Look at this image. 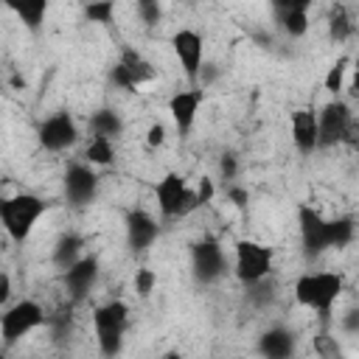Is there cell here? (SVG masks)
I'll use <instances>...</instances> for the list:
<instances>
[{
    "instance_id": "cell-1",
    "label": "cell",
    "mask_w": 359,
    "mask_h": 359,
    "mask_svg": "<svg viewBox=\"0 0 359 359\" xmlns=\"http://www.w3.org/2000/svg\"><path fill=\"white\" fill-rule=\"evenodd\" d=\"M45 210H48V205L36 194H17V196H8L0 202V222L8 233V238L22 244Z\"/></svg>"
},
{
    "instance_id": "cell-2",
    "label": "cell",
    "mask_w": 359,
    "mask_h": 359,
    "mask_svg": "<svg viewBox=\"0 0 359 359\" xmlns=\"http://www.w3.org/2000/svg\"><path fill=\"white\" fill-rule=\"evenodd\" d=\"M126 320H129V309H126V303H121V300L101 303V306L93 311V325H95V339H98L101 356L112 359V356L121 353Z\"/></svg>"
},
{
    "instance_id": "cell-3",
    "label": "cell",
    "mask_w": 359,
    "mask_h": 359,
    "mask_svg": "<svg viewBox=\"0 0 359 359\" xmlns=\"http://www.w3.org/2000/svg\"><path fill=\"white\" fill-rule=\"evenodd\" d=\"M339 292H342V278L337 272H309V275H300L294 283L297 303L306 309H314L320 314L331 311Z\"/></svg>"
},
{
    "instance_id": "cell-4",
    "label": "cell",
    "mask_w": 359,
    "mask_h": 359,
    "mask_svg": "<svg viewBox=\"0 0 359 359\" xmlns=\"http://www.w3.org/2000/svg\"><path fill=\"white\" fill-rule=\"evenodd\" d=\"M154 194H157V205H160L163 216H185V213H191L194 208H199L196 191H191L188 182H185V177L177 174V171H168V174L157 182Z\"/></svg>"
},
{
    "instance_id": "cell-5",
    "label": "cell",
    "mask_w": 359,
    "mask_h": 359,
    "mask_svg": "<svg viewBox=\"0 0 359 359\" xmlns=\"http://www.w3.org/2000/svg\"><path fill=\"white\" fill-rule=\"evenodd\" d=\"M272 264V250L252 241V238H241L236 241V278L244 286H255L266 278Z\"/></svg>"
},
{
    "instance_id": "cell-6",
    "label": "cell",
    "mask_w": 359,
    "mask_h": 359,
    "mask_svg": "<svg viewBox=\"0 0 359 359\" xmlns=\"http://www.w3.org/2000/svg\"><path fill=\"white\" fill-rule=\"evenodd\" d=\"M45 323V311L39 303L34 300H20L14 306H8L0 317V334L6 345H14L17 339H22L25 334H31L34 328H39Z\"/></svg>"
},
{
    "instance_id": "cell-7",
    "label": "cell",
    "mask_w": 359,
    "mask_h": 359,
    "mask_svg": "<svg viewBox=\"0 0 359 359\" xmlns=\"http://www.w3.org/2000/svg\"><path fill=\"white\" fill-rule=\"evenodd\" d=\"M297 222H300V241H303V255L317 258L328 250V219L314 210L311 205L297 208Z\"/></svg>"
},
{
    "instance_id": "cell-8",
    "label": "cell",
    "mask_w": 359,
    "mask_h": 359,
    "mask_svg": "<svg viewBox=\"0 0 359 359\" xmlns=\"http://www.w3.org/2000/svg\"><path fill=\"white\" fill-rule=\"evenodd\" d=\"M191 266H194V278L199 283H213L224 275L227 269V258L219 247V241L213 238H202L191 247Z\"/></svg>"
},
{
    "instance_id": "cell-9",
    "label": "cell",
    "mask_w": 359,
    "mask_h": 359,
    "mask_svg": "<svg viewBox=\"0 0 359 359\" xmlns=\"http://www.w3.org/2000/svg\"><path fill=\"white\" fill-rule=\"evenodd\" d=\"M351 107L342 98L328 101L320 112H317V123H320V146H334L345 140V132L351 126Z\"/></svg>"
},
{
    "instance_id": "cell-10",
    "label": "cell",
    "mask_w": 359,
    "mask_h": 359,
    "mask_svg": "<svg viewBox=\"0 0 359 359\" xmlns=\"http://www.w3.org/2000/svg\"><path fill=\"white\" fill-rule=\"evenodd\" d=\"M39 146L48 151H65L79 140V126L67 112H56L42 121L39 126Z\"/></svg>"
},
{
    "instance_id": "cell-11",
    "label": "cell",
    "mask_w": 359,
    "mask_h": 359,
    "mask_svg": "<svg viewBox=\"0 0 359 359\" xmlns=\"http://www.w3.org/2000/svg\"><path fill=\"white\" fill-rule=\"evenodd\" d=\"M171 48L182 65V73L191 84L199 81V73H202V36L194 31V28H180L174 36H171Z\"/></svg>"
},
{
    "instance_id": "cell-12",
    "label": "cell",
    "mask_w": 359,
    "mask_h": 359,
    "mask_svg": "<svg viewBox=\"0 0 359 359\" xmlns=\"http://www.w3.org/2000/svg\"><path fill=\"white\" fill-rule=\"evenodd\" d=\"M98 194V177L90 165L84 163H73L67 171H65V196L70 205L76 208H84L95 199Z\"/></svg>"
},
{
    "instance_id": "cell-13",
    "label": "cell",
    "mask_w": 359,
    "mask_h": 359,
    "mask_svg": "<svg viewBox=\"0 0 359 359\" xmlns=\"http://www.w3.org/2000/svg\"><path fill=\"white\" fill-rule=\"evenodd\" d=\"M292 143L300 154H311L314 149H320V123H317V112L311 109H297L292 112Z\"/></svg>"
},
{
    "instance_id": "cell-14",
    "label": "cell",
    "mask_w": 359,
    "mask_h": 359,
    "mask_svg": "<svg viewBox=\"0 0 359 359\" xmlns=\"http://www.w3.org/2000/svg\"><path fill=\"white\" fill-rule=\"evenodd\" d=\"M62 278H65V286H67L70 297H73V300H81V297L95 286V278H98V258H95V255L79 258Z\"/></svg>"
},
{
    "instance_id": "cell-15",
    "label": "cell",
    "mask_w": 359,
    "mask_h": 359,
    "mask_svg": "<svg viewBox=\"0 0 359 359\" xmlns=\"http://www.w3.org/2000/svg\"><path fill=\"white\" fill-rule=\"evenodd\" d=\"M275 20L289 36H303L309 31V3L306 0H275Z\"/></svg>"
},
{
    "instance_id": "cell-16",
    "label": "cell",
    "mask_w": 359,
    "mask_h": 359,
    "mask_svg": "<svg viewBox=\"0 0 359 359\" xmlns=\"http://www.w3.org/2000/svg\"><path fill=\"white\" fill-rule=\"evenodd\" d=\"M199 104H202V90H182L177 95H171L168 101V112L174 118V126L177 132L185 137L196 121V112H199Z\"/></svg>"
},
{
    "instance_id": "cell-17",
    "label": "cell",
    "mask_w": 359,
    "mask_h": 359,
    "mask_svg": "<svg viewBox=\"0 0 359 359\" xmlns=\"http://www.w3.org/2000/svg\"><path fill=\"white\" fill-rule=\"evenodd\" d=\"M157 236H160V227L146 210H129L126 213V241L135 252L151 247Z\"/></svg>"
},
{
    "instance_id": "cell-18",
    "label": "cell",
    "mask_w": 359,
    "mask_h": 359,
    "mask_svg": "<svg viewBox=\"0 0 359 359\" xmlns=\"http://www.w3.org/2000/svg\"><path fill=\"white\" fill-rule=\"evenodd\" d=\"M294 351H297V342L289 328L275 325L258 337V353L264 359H294Z\"/></svg>"
},
{
    "instance_id": "cell-19",
    "label": "cell",
    "mask_w": 359,
    "mask_h": 359,
    "mask_svg": "<svg viewBox=\"0 0 359 359\" xmlns=\"http://www.w3.org/2000/svg\"><path fill=\"white\" fill-rule=\"evenodd\" d=\"M90 129H93V137H109L112 140V137H118L123 132V121H121V115L115 109L101 107V109H95L90 115Z\"/></svg>"
},
{
    "instance_id": "cell-20",
    "label": "cell",
    "mask_w": 359,
    "mask_h": 359,
    "mask_svg": "<svg viewBox=\"0 0 359 359\" xmlns=\"http://www.w3.org/2000/svg\"><path fill=\"white\" fill-rule=\"evenodd\" d=\"M81 247H84V241H81L76 233L62 236V238L56 241V247H53V264H56L62 272H67L79 258H84V255H79Z\"/></svg>"
},
{
    "instance_id": "cell-21",
    "label": "cell",
    "mask_w": 359,
    "mask_h": 359,
    "mask_svg": "<svg viewBox=\"0 0 359 359\" xmlns=\"http://www.w3.org/2000/svg\"><path fill=\"white\" fill-rule=\"evenodd\" d=\"M8 8L25 22L28 31H39L45 14H48V0H25V3H8Z\"/></svg>"
},
{
    "instance_id": "cell-22",
    "label": "cell",
    "mask_w": 359,
    "mask_h": 359,
    "mask_svg": "<svg viewBox=\"0 0 359 359\" xmlns=\"http://www.w3.org/2000/svg\"><path fill=\"white\" fill-rule=\"evenodd\" d=\"M121 65L135 76L137 84H146V81L154 79V67H151V62L143 59V53H137L135 48H123V53H121Z\"/></svg>"
},
{
    "instance_id": "cell-23",
    "label": "cell",
    "mask_w": 359,
    "mask_h": 359,
    "mask_svg": "<svg viewBox=\"0 0 359 359\" xmlns=\"http://www.w3.org/2000/svg\"><path fill=\"white\" fill-rule=\"evenodd\" d=\"M351 34H353V22L348 17V8L345 6H334L328 11V36L334 42H345Z\"/></svg>"
},
{
    "instance_id": "cell-24",
    "label": "cell",
    "mask_w": 359,
    "mask_h": 359,
    "mask_svg": "<svg viewBox=\"0 0 359 359\" xmlns=\"http://www.w3.org/2000/svg\"><path fill=\"white\" fill-rule=\"evenodd\" d=\"M353 238V222L339 216V219H328V250H342L348 247Z\"/></svg>"
},
{
    "instance_id": "cell-25",
    "label": "cell",
    "mask_w": 359,
    "mask_h": 359,
    "mask_svg": "<svg viewBox=\"0 0 359 359\" xmlns=\"http://www.w3.org/2000/svg\"><path fill=\"white\" fill-rule=\"evenodd\" d=\"M84 160L93 163V165H109L115 160V149H112V140L109 137H93L84 149Z\"/></svg>"
},
{
    "instance_id": "cell-26",
    "label": "cell",
    "mask_w": 359,
    "mask_h": 359,
    "mask_svg": "<svg viewBox=\"0 0 359 359\" xmlns=\"http://www.w3.org/2000/svg\"><path fill=\"white\" fill-rule=\"evenodd\" d=\"M345 67H348V56H339L331 67H328V73H325V79H323V87L328 90V93H339L342 90V81H345Z\"/></svg>"
},
{
    "instance_id": "cell-27",
    "label": "cell",
    "mask_w": 359,
    "mask_h": 359,
    "mask_svg": "<svg viewBox=\"0 0 359 359\" xmlns=\"http://www.w3.org/2000/svg\"><path fill=\"white\" fill-rule=\"evenodd\" d=\"M112 14H115V3H109V0H101V3H90V6H84V17H87L90 22H109V20H112Z\"/></svg>"
},
{
    "instance_id": "cell-28",
    "label": "cell",
    "mask_w": 359,
    "mask_h": 359,
    "mask_svg": "<svg viewBox=\"0 0 359 359\" xmlns=\"http://www.w3.org/2000/svg\"><path fill=\"white\" fill-rule=\"evenodd\" d=\"M109 81H112L118 90H126V93H135V90L140 87V84L135 81V76H132L121 62H118V65H112V70H109Z\"/></svg>"
},
{
    "instance_id": "cell-29",
    "label": "cell",
    "mask_w": 359,
    "mask_h": 359,
    "mask_svg": "<svg viewBox=\"0 0 359 359\" xmlns=\"http://www.w3.org/2000/svg\"><path fill=\"white\" fill-rule=\"evenodd\" d=\"M154 283H157V275L151 272V269H137L135 272V292L140 294V297H149L151 294V289H154Z\"/></svg>"
},
{
    "instance_id": "cell-30",
    "label": "cell",
    "mask_w": 359,
    "mask_h": 359,
    "mask_svg": "<svg viewBox=\"0 0 359 359\" xmlns=\"http://www.w3.org/2000/svg\"><path fill=\"white\" fill-rule=\"evenodd\" d=\"M137 11H140V17H143V22H157L160 17H163V8H160V3H154V0H140L137 3Z\"/></svg>"
},
{
    "instance_id": "cell-31",
    "label": "cell",
    "mask_w": 359,
    "mask_h": 359,
    "mask_svg": "<svg viewBox=\"0 0 359 359\" xmlns=\"http://www.w3.org/2000/svg\"><path fill=\"white\" fill-rule=\"evenodd\" d=\"M219 171H222V180H233L236 171H238V160H236V154L224 151L222 160H219Z\"/></svg>"
},
{
    "instance_id": "cell-32",
    "label": "cell",
    "mask_w": 359,
    "mask_h": 359,
    "mask_svg": "<svg viewBox=\"0 0 359 359\" xmlns=\"http://www.w3.org/2000/svg\"><path fill=\"white\" fill-rule=\"evenodd\" d=\"M146 143H149V146H163V143H165V126H163L160 121L149 126V132H146Z\"/></svg>"
},
{
    "instance_id": "cell-33",
    "label": "cell",
    "mask_w": 359,
    "mask_h": 359,
    "mask_svg": "<svg viewBox=\"0 0 359 359\" xmlns=\"http://www.w3.org/2000/svg\"><path fill=\"white\" fill-rule=\"evenodd\" d=\"M196 199H199V205H208V202L213 199V182H210L208 177L199 180V185H196Z\"/></svg>"
},
{
    "instance_id": "cell-34",
    "label": "cell",
    "mask_w": 359,
    "mask_h": 359,
    "mask_svg": "<svg viewBox=\"0 0 359 359\" xmlns=\"http://www.w3.org/2000/svg\"><path fill=\"white\" fill-rule=\"evenodd\" d=\"M227 199H230L236 208H247V202H250V194H247L244 188H238V185H230V188H227Z\"/></svg>"
},
{
    "instance_id": "cell-35",
    "label": "cell",
    "mask_w": 359,
    "mask_h": 359,
    "mask_svg": "<svg viewBox=\"0 0 359 359\" xmlns=\"http://www.w3.org/2000/svg\"><path fill=\"white\" fill-rule=\"evenodd\" d=\"M342 328H345V331H359V309H353V311H348V314H345Z\"/></svg>"
},
{
    "instance_id": "cell-36",
    "label": "cell",
    "mask_w": 359,
    "mask_h": 359,
    "mask_svg": "<svg viewBox=\"0 0 359 359\" xmlns=\"http://www.w3.org/2000/svg\"><path fill=\"white\" fill-rule=\"evenodd\" d=\"M342 143H348V146H359V123H356V121H351V126H348Z\"/></svg>"
},
{
    "instance_id": "cell-37",
    "label": "cell",
    "mask_w": 359,
    "mask_h": 359,
    "mask_svg": "<svg viewBox=\"0 0 359 359\" xmlns=\"http://www.w3.org/2000/svg\"><path fill=\"white\" fill-rule=\"evenodd\" d=\"M8 294H11V278L3 272V275H0V300L6 303V300H8Z\"/></svg>"
},
{
    "instance_id": "cell-38",
    "label": "cell",
    "mask_w": 359,
    "mask_h": 359,
    "mask_svg": "<svg viewBox=\"0 0 359 359\" xmlns=\"http://www.w3.org/2000/svg\"><path fill=\"white\" fill-rule=\"evenodd\" d=\"M351 93L359 95V73H353V79H351Z\"/></svg>"
},
{
    "instance_id": "cell-39",
    "label": "cell",
    "mask_w": 359,
    "mask_h": 359,
    "mask_svg": "<svg viewBox=\"0 0 359 359\" xmlns=\"http://www.w3.org/2000/svg\"><path fill=\"white\" fill-rule=\"evenodd\" d=\"M163 359H182V356H180V353H177V351H168V353H165V356H163Z\"/></svg>"
},
{
    "instance_id": "cell-40",
    "label": "cell",
    "mask_w": 359,
    "mask_h": 359,
    "mask_svg": "<svg viewBox=\"0 0 359 359\" xmlns=\"http://www.w3.org/2000/svg\"><path fill=\"white\" fill-rule=\"evenodd\" d=\"M356 73H359V59H356Z\"/></svg>"
}]
</instances>
